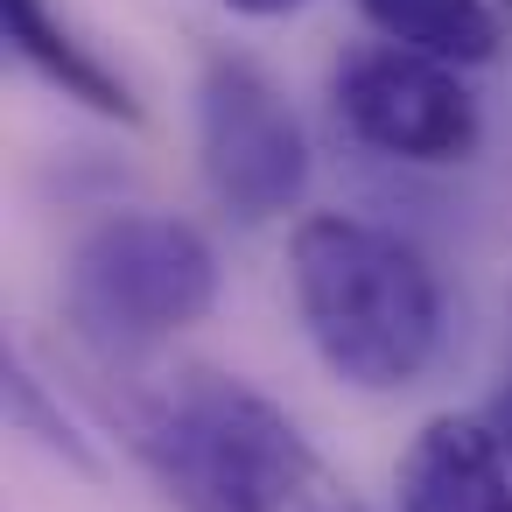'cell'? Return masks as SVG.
I'll list each match as a JSON object with an SVG mask.
<instances>
[{
    "label": "cell",
    "instance_id": "5",
    "mask_svg": "<svg viewBox=\"0 0 512 512\" xmlns=\"http://www.w3.org/2000/svg\"><path fill=\"white\" fill-rule=\"evenodd\" d=\"M330 106L337 127L386 155V162H414V169H442L463 162L477 148V99L456 78V64L414 57L400 43H365L330 71Z\"/></svg>",
    "mask_w": 512,
    "mask_h": 512
},
{
    "label": "cell",
    "instance_id": "11",
    "mask_svg": "<svg viewBox=\"0 0 512 512\" xmlns=\"http://www.w3.org/2000/svg\"><path fill=\"white\" fill-rule=\"evenodd\" d=\"M232 15H246V22H281V15H295L302 0H225Z\"/></svg>",
    "mask_w": 512,
    "mask_h": 512
},
{
    "label": "cell",
    "instance_id": "3",
    "mask_svg": "<svg viewBox=\"0 0 512 512\" xmlns=\"http://www.w3.org/2000/svg\"><path fill=\"white\" fill-rule=\"evenodd\" d=\"M218 302V253L176 211H113L64 253V316L99 358H134Z\"/></svg>",
    "mask_w": 512,
    "mask_h": 512
},
{
    "label": "cell",
    "instance_id": "9",
    "mask_svg": "<svg viewBox=\"0 0 512 512\" xmlns=\"http://www.w3.org/2000/svg\"><path fill=\"white\" fill-rule=\"evenodd\" d=\"M8 421H15L22 435H36L50 456H64V463H78V470H99V456H92V442L78 435V421L50 400V386H43L22 358H8Z\"/></svg>",
    "mask_w": 512,
    "mask_h": 512
},
{
    "label": "cell",
    "instance_id": "1",
    "mask_svg": "<svg viewBox=\"0 0 512 512\" xmlns=\"http://www.w3.org/2000/svg\"><path fill=\"white\" fill-rule=\"evenodd\" d=\"M288 288L309 351L351 393H407L442 358V281L414 239L316 211L288 232Z\"/></svg>",
    "mask_w": 512,
    "mask_h": 512
},
{
    "label": "cell",
    "instance_id": "4",
    "mask_svg": "<svg viewBox=\"0 0 512 512\" xmlns=\"http://www.w3.org/2000/svg\"><path fill=\"white\" fill-rule=\"evenodd\" d=\"M197 162L211 197L246 218H288L309 197V134L253 57H211L197 78Z\"/></svg>",
    "mask_w": 512,
    "mask_h": 512
},
{
    "label": "cell",
    "instance_id": "10",
    "mask_svg": "<svg viewBox=\"0 0 512 512\" xmlns=\"http://www.w3.org/2000/svg\"><path fill=\"white\" fill-rule=\"evenodd\" d=\"M484 421H491V435H498V449H505V463H512V379H505V386L491 393Z\"/></svg>",
    "mask_w": 512,
    "mask_h": 512
},
{
    "label": "cell",
    "instance_id": "7",
    "mask_svg": "<svg viewBox=\"0 0 512 512\" xmlns=\"http://www.w3.org/2000/svg\"><path fill=\"white\" fill-rule=\"evenodd\" d=\"M0 15H8V50H15L50 92H64L71 106H85V113H99V120H120V127L141 120V99L127 92V78L50 8V0H0Z\"/></svg>",
    "mask_w": 512,
    "mask_h": 512
},
{
    "label": "cell",
    "instance_id": "6",
    "mask_svg": "<svg viewBox=\"0 0 512 512\" xmlns=\"http://www.w3.org/2000/svg\"><path fill=\"white\" fill-rule=\"evenodd\" d=\"M393 505L400 512H512V463L491 421H470V414L421 421L393 463Z\"/></svg>",
    "mask_w": 512,
    "mask_h": 512
},
{
    "label": "cell",
    "instance_id": "2",
    "mask_svg": "<svg viewBox=\"0 0 512 512\" xmlns=\"http://www.w3.org/2000/svg\"><path fill=\"white\" fill-rule=\"evenodd\" d=\"M127 442L176 512H288L316 449L288 407L225 372H183L127 414Z\"/></svg>",
    "mask_w": 512,
    "mask_h": 512
},
{
    "label": "cell",
    "instance_id": "8",
    "mask_svg": "<svg viewBox=\"0 0 512 512\" xmlns=\"http://www.w3.org/2000/svg\"><path fill=\"white\" fill-rule=\"evenodd\" d=\"M351 8L379 29V43H400V50L456 64V71L491 64L505 43V22L491 0H351Z\"/></svg>",
    "mask_w": 512,
    "mask_h": 512
}]
</instances>
